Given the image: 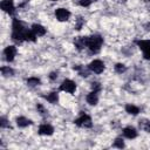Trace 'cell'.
Wrapping results in <instances>:
<instances>
[{
	"label": "cell",
	"mask_w": 150,
	"mask_h": 150,
	"mask_svg": "<svg viewBox=\"0 0 150 150\" xmlns=\"http://www.w3.org/2000/svg\"><path fill=\"white\" fill-rule=\"evenodd\" d=\"M96 0H79V4L82 6V7H88L90 6L93 2H95Z\"/></svg>",
	"instance_id": "cb8c5ba5"
},
{
	"label": "cell",
	"mask_w": 150,
	"mask_h": 150,
	"mask_svg": "<svg viewBox=\"0 0 150 150\" xmlns=\"http://www.w3.org/2000/svg\"><path fill=\"white\" fill-rule=\"evenodd\" d=\"M123 136L129 138V139H132V138H136L137 137V130L131 127V125H128L123 129Z\"/></svg>",
	"instance_id": "8fae6325"
},
{
	"label": "cell",
	"mask_w": 150,
	"mask_h": 150,
	"mask_svg": "<svg viewBox=\"0 0 150 150\" xmlns=\"http://www.w3.org/2000/svg\"><path fill=\"white\" fill-rule=\"evenodd\" d=\"M0 7L4 12L8 13L9 15H12L15 12V7H14V2L13 0H2L0 4Z\"/></svg>",
	"instance_id": "52a82bcc"
},
{
	"label": "cell",
	"mask_w": 150,
	"mask_h": 150,
	"mask_svg": "<svg viewBox=\"0 0 150 150\" xmlns=\"http://www.w3.org/2000/svg\"><path fill=\"white\" fill-rule=\"evenodd\" d=\"M55 16L59 21H67L70 18V12L66 8H57L55 11Z\"/></svg>",
	"instance_id": "9c48e42d"
},
{
	"label": "cell",
	"mask_w": 150,
	"mask_h": 150,
	"mask_svg": "<svg viewBox=\"0 0 150 150\" xmlns=\"http://www.w3.org/2000/svg\"><path fill=\"white\" fill-rule=\"evenodd\" d=\"M26 32H27V29L25 28L22 22L19 21L18 19H13V23H12V40L18 42V43H21L22 41H25Z\"/></svg>",
	"instance_id": "6da1fadb"
},
{
	"label": "cell",
	"mask_w": 150,
	"mask_h": 150,
	"mask_svg": "<svg viewBox=\"0 0 150 150\" xmlns=\"http://www.w3.org/2000/svg\"><path fill=\"white\" fill-rule=\"evenodd\" d=\"M84 25V20L82 19V18H79L77 19V21H76V23H75V29H77V30H80L81 28H82V26Z\"/></svg>",
	"instance_id": "d4e9b609"
},
{
	"label": "cell",
	"mask_w": 150,
	"mask_h": 150,
	"mask_svg": "<svg viewBox=\"0 0 150 150\" xmlns=\"http://www.w3.org/2000/svg\"><path fill=\"white\" fill-rule=\"evenodd\" d=\"M86 100H87V103H89L90 105H96L97 102H98V93L93 90L91 93H89L87 95Z\"/></svg>",
	"instance_id": "4fadbf2b"
},
{
	"label": "cell",
	"mask_w": 150,
	"mask_h": 150,
	"mask_svg": "<svg viewBox=\"0 0 150 150\" xmlns=\"http://www.w3.org/2000/svg\"><path fill=\"white\" fill-rule=\"evenodd\" d=\"M88 68L90 69V71H94L95 74H101L104 70L105 66H104V63L101 60H94V61H91L89 63Z\"/></svg>",
	"instance_id": "8992f818"
},
{
	"label": "cell",
	"mask_w": 150,
	"mask_h": 150,
	"mask_svg": "<svg viewBox=\"0 0 150 150\" xmlns=\"http://www.w3.org/2000/svg\"><path fill=\"white\" fill-rule=\"evenodd\" d=\"M137 46L143 53L145 60H150V40H138L136 41Z\"/></svg>",
	"instance_id": "277c9868"
},
{
	"label": "cell",
	"mask_w": 150,
	"mask_h": 150,
	"mask_svg": "<svg viewBox=\"0 0 150 150\" xmlns=\"http://www.w3.org/2000/svg\"><path fill=\"white\" fill-rule=\"evenodd\" d=\"M87 42H88V36H77L74 40V45L79 50H82L83 48H86Z\"/></svg>",
	"instance_id": "30bf717a"
},
{
	"label": "cell",
	"mask_w": 150,
	"mask_h": 150,
	"mask_svg": "<svg viewBox=\"0 0 150 150\" xmlns=\"http://www.w3.org/2000/svg\"><path fill=\"white\" fill-rule=\"evenodd\" d=\"M144 27H146V28H145L146 30H150V23H146V25H145Z\"/></svg>",
	"instance_id": "f546056e"
},
{
	"label": "cell",
	"mask_w": 150,
	"mask_h": 150,
	"mask_svg": "<svg viewBox=\"0 0 150 150\" xmlns=\"http://www.w3.org/2000/svg\"><path fill=\"white\" fill-rule=\"evenodd\" d=\"M1 74L4 76H13L14 75V70L9 67V66H5V67H1Z\"/></svg>",
	"instance_id": "ffe728a7"
},
{
	"label": "cell",
	"mask_w": 150,
	"mask_h": 150,
	"mask_svg": "<svg viewBox=\"0 0 150 150\" xmlns=\"http://www.w3.org/2000/svg\"><path fill=\"white\" fill-rule=\"evenodd\" d=\"M32 123H33V122H32L29 118L25 117V116H20V117L16 118V124H18V127H20V128H26V127L30 125Z\"/></svg>",
	"instance_id": "9a60e30c"
},
{
	"label": "cell",
	"mask_w": 150,
	"mask_h": 150,
	"mask_svg": "<svg viewBox=\"0 0 150 150\" xmlns=\"http://www.w3.org/2000/svg\"><path fill=\"white\" fill-rule=\"evenodd\" d=\"M114 146H116V148H120V149H122V148H124L125 145H124V142H123V139L121 138V137H117L115 141H114V144H112Z\"/></svg>",
	"instance_id": "603a6c76"
},
{
	"label": "cell",
	"mask_w": 150,
	"mask_h": 150,
	"mask_svg": "<svg viewBox=\"0 0 150 150\" xmlns=\"http://www.w3.org/2000/svg\"><path fill=\"white\" fill-rule=\"evenodd\" d=\"M52 1H56V0H52Z\"/></svg>",
	"instance_id": "4dcf8cb0"
},
{
	"label": "cell",
	"mask_w": 150,
	"mask_h": 150,
	"mask_svg": "<svg viewBox=\"0 0 150 150\" xmlns=\"http://www.w3.org/2000/svg\"><path fill=\"white\" fill-rule=\"evenodd\" d=\"M54 132V128L50 125V124H41L39 127V134L40 135H46V136H49V135H53Z\"/></svg>",
	"instance_id": "7c38bea8"
},
{
	"label": "cell",
	"mask_w": 150,
	"mask_h": 150,
	"mask_svg": "<svg viewBox=\"0 0 150 150\" xmlns=\"http://www.w3.org/2000/svg\"><path fill=\"white\" fill-rule=\"evenodd\" d=\"M27 84H28L29 87H36V86L41 84V81H40V79H38V77H29V79L27 80Z\"/></svg>",
	"instance_id": "44dd1931"
},
{
	"label": "cell",
	"mask_w": 150,
	"mask_h": 150,
	"mask_svg": "<svg viewBox=\"0 0 150 150\" xmlns=\"http://www.w3.org/2000/svg\"><path fill=\"white\" fill-rule=\"evenodd\" d=\"M32 30L35 33L36 36H43L46 34V28L42 25H39V23L32 25Z\"/></svg>",
	"instance_id": "5bb4252c"
},
{
	"label": "cell",
	"mask_w": 150,
	"mask_h": 150,
	"mask_svg": "<svg viewBox=\"0 0 150 150\" xmlns=\"http://www.w3.org/2000/svg\"><path fill=\"white\" fill-rule=\"evenodd\" d=\"M59 89L62 90V91L73 94V93H75V90H76V83H75L73 80L66 79V80L60 84V88H59Z\"/></svg>",
	"instance_id": "5b68a950"
},
{
	"label": "cell",
	"mask_w": 150,
	"mask_h": 150,
	"mask_svg": "<svg viewBox=\"0 0 150 150\" xmlns=\"http://www.w3.org/2000/svg\"><path fill=\"white\" fill-rule=\"evenodd\" d=\"M36 109L40 111V114H41V115H45V114H47V110L43 108V105H42V104H38V105H36Z\"/></svg>",
	"instance_id": "83f0119b"
},
{
	"label": "cell",
	"mask_w": 150,
	"mask_h": 150,
	"mask_svg": "<svg viewBox=\"0 0 150 150\" xmlns=\"http://www.w3.org/2000/svg\"><path fill=\"white\" fill-rule=\"evenodd\" d=\"M125 111L130 115H137L139 112V108L134 105V104H127L125 105Z\"/></svg>",
	"instance_id": "ac0fdd59"
},
{
	"label": "cell",
	"mask_w": 150,
	"mask_h": 150,
	"mask_svg": "<svg viewBox=\"0 0 150 150\" xmlns=\"http://www.w3.org/2000/svg\"><path fill=\"white\" fill-rule=\"evenodd\" d=\"M56 77H57V73H55V71H53V73H50V74H49V79H50L52 81H54V80H56Z\"/></svg>",
	"instance_id": "f1b7e54d"
},
{
	"label": "cell",
	"mask_w": 150,
	"mask_h": 150,
	"mask_svg": "<svg viewBox=\"0 0 150 150\" xmlns=\"http://www.w3.org/2000/svg\"><path fill=\"white\" fill-rule=\"evenodd\" d=\"M0 127H1V128H7V127H9V124H8V122H7V120H6L5 117H1V118H0Z\"/></svg>",
	"instance_id": "4316f807"
},
{
	"label": "cell",
	"mask_w": 150,
	"mask_h": 150,
	"mask_svg": "<svg viewBox=\"0 0 150 150\" xmlns=\"http://www.w3.org/2000/svg\"><path fill=\"white\" fill-rule=\"evenodd\" d=\"M74 123L77 125V127H81V128H91L93 127V122H91V117L87 114H81L80 117H77Z\"/></svg>",
	"instance_id": "3957f363"
},
{
	"label": "cell",
	"mask_w": 150,
	"mask_h": 150,
	"mask_svg": "<svg viewBox=\"0 0 150 150\" xmlns=\"http://www.w3.org/2000/svg\"><path fill=\"white\" fill-rule=\"evenodd\" d=\"M74 70H77L79 74H80L82 77H87V76L89 75V70H90V69H89V68L86 69L83 66H80V64H79V66H74Z\"/></svg>",
	"instance_id": "e0dca14e"
},
{
	"label": "cell",
	"mask_w": 150,
	"mask_h": 150,
	"mask_svg": "<svg viewBox=\"0 0 150 150\" xmlns=\"http://www.w3.org/2000/svg\"><path fill=\"white\" fill-rule=\"evenodd\" d=\"M103 45V38L98 34H94L91 36H88V42H87V47L89 48V50L94 54L98 53L101 47Z\"/></svg>",
	"instance_id": "7a4b0ae2"
},
{
	"label": "cell",
	"mask_w": 150,
	"mask_h": 150,
	"mask_svg": "<svg viewBox=\"0 0 150 150\" xmlns=\"http://www.w3.org/2000/svg\"><path fill=\"white\" fill-rule=\"evenodd\" d=\"M114 69H115V71H116V73L122 74V73H124V71L127 70V66H125V64H123V63H116V64H115V67H114Z\"/></svg>",
	"instance_id": "7402d4cb"
},
{
	"label": "cell",
	"mask_w": 150,
	"mask_h": 150,
	"mask_svg": "<svg viewBox=\"0 0 150 150\" xmlns=\"http://www.w3.org/2000/svg\"><path fill=\"white\" fill-rule=\"evenodd\" d=\"M16 55V48L15 46H8L4 49V56L6 59V61L12 62L14 60V56Z\"/></svg>",
	"instance_id": "ba28073f"
},
{
	"label": "cell",
	"mask_w": 150,
	"mask_h": 150,
	"mask_svg": "<svg viewBox=\"0 0 150 150\" xmlns=\"http://www.w3.org/2000/svg\"><path fill=\"white\" fill-rule=\"evenodd\" d=\"M45 98H46L49 103L55 104V103H57V101H59V94H57L56 91H53V93H50V94L46 95V96H45Z\"/></svg>",
	"instance_id": "2e32d148"
},
{
	"label": "cell",
	"mask_w": 150,
	"mask_h": 150,
	"mask_svg": "<svg viewBox=\"0 0 150 150\" xmlns=\"http://www.w3.org/2000/svg\"><path fill=\"white\" fill-rule=\"evenodd\" d=\"M101 88H102V87H101V84H100L98 82H93V83H91V89H93L94 91H97V93H98V91L101 90Z\"/></svg>",
	"instance_id": "484cf974"
},
{
	"label": "cell",
	"mask_w": 150,
	"mask_h": 150,
	"mask_svg": "<svg viewBox=\"0 0 150 150\" xmlns=\"http://www.w3.org/2000/svg\"><path fill=\"white\" fill-rule=\"evenodd\" d=\"M139 128L142 130L146 131V132H150V121L149 120H145V118L139 121Z\"/></svg>",
	"instance_id": "d6986e66"
}]
</instances>
